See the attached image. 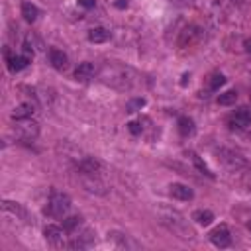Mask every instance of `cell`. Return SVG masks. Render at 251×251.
Instances as JSON below:
<instances>
[{
  "mask_svg": "<svg viewBox=\"0 0 251 251\" xmlns=\"http://www.w3.org/2000/svg\"><path fill=\"white\" fill-rule=\"evenodd\" d=\"M112 235V239H116V243H118V247H137V243L135 241H131L127 235H124V233H118V231H114V233H110Z\"/></svg>",
  "mask_w": 251,
  "mask_h": 251,
  "instance_id": "44dd1931",
  "label": "cell"
},
{
  "mask_svg": "<svg viewBox=\"0 0 251 251\" xmlns=\"http://www.w3.org/2000/svg\"><path fill=\"white\" fill-rule=\"evenodd\" d=\"M76 169L82 173V175H88V176H96L100 171H102V163L96 159V157H84L78 161Z\"/></svg>",
  "mask_w": 251,
  "mask_h": 251,
  "instance_id": "ba28073f",
  "label": "cell"
},
{
  "mask_svg": "<svg viewBox=\"0 0 251 251\" xmlns=\"http://www.w3.org/2000/svg\"><path fill=\"white\" fill-rule=\"evenodd\" d=\"M143 106H145V100H143V98H133V100L127 102L126 110H127V112H137V110H141Z\"/></svg>",
  "mask_w": 251,
  "mask_h": 251,
  "instance_id": "d4e9b609",
  "label": "cell"
},
{
  "mask_svg": "<svg viewBox=\"0 0 251 251\" xmlns=\"http://www.w3.org/2000/svg\"><path fill=\"white\" fill-rule=\"evenodd\" d=\"M194 122H192V118H188V116H182V118H178V133L182 135V137H190L192 133H194Z\"/></svg>",
  "mask_w": 251,
  "mask_h": 251,
  "instance_id": "9a60e30c",
  "label": "cell"
},
{
  "mask_svg": "<svg viewBox=\"0 0 251 251\" xmlns=\"http://www.w3.org/2000/svg\"><path fill=\"white\" fill-rule=\"evenodd\" d=\"M202 37V31L196 27V25H188L182 33H180V39H178V45L180 47H186V45H194L198 39Z\"/></svg>",
  "mask_w": 251,
  "mask_h": 251,
  "instance_id": "9c48e42d",
  "label": "cell"
},
{
  "mask_svg": "<svg viewBox=\"0 0 251 251\" xmlns=\"http://www.w3.org/2000/svg\"><path fill=\"white\" fill-rule=\"evenodd\" d=\"M29 57H25V55H14V57H8V69L12 71V73H18V71H22V69H25L27 65H29Z\"/></svg>",
  "mask_w": 251,
  "mask_h": 251,
  "instance_id": "5bb4252c",
  "label": "cell"
},
{
  "mask_svg": "<svg viewBox=\"0 0 251 251\" xmlns=\"http://www.w3.org/2000/svg\"><path fill=\"white\" fill-rule=\"evenodd\" d=\"M76 2H78V6H82V8H92L96 0H76Z\"/></svg>",
  "mask_w": 251,
  "mask_h": 251,
  "instance_id": "4316f807",
  "label": "cell"
},
{
  "mask_svg": "<svg viewBox=\"0 0 251 251\" xmlns=\"http://www.w3.org/2000/svg\"><path fill=\"white\" fill-rule=\"evenodd\" d=\"M108 39H110V31L104 27H94L88 31V41H92V43H104Z\"/></svg>",
  "mask_w": 251,
  "mask_h": 251,
  "instance_id": "e0dca14e",
  "label": "cell"
},
{
  "mask_svg": "<svg viewBox=\"0 0 251 251\" xmlns=\"http://www.w3.org/2000/svg\"><path fill=\"white\" fill-rule=\"evenodd\" d=\"M33 114H35V104H31V102H22V104H18V106L14 108L12 120H16V122L27 120V118H31Z\"/></svg>",
  "mask_w": 251,
  "mask_h": 251,
  "instance_id": "8fae6325",
  "label": "cell"
},
{
  "mask_svg": "<svg viewBox=\"0 0 251 251\" xmlns=\"http://www.w3.org/2000/svg\"><path fill=\"white\" fill-rule=\"evenodd\" d=\"M39 133V124L37 122H31L29 118L27 120H20V124L16 126V137L22 139V141H33Z\"/></svg>",
  "mask_w": 251,
  "mask_h": 251,
  "instance_id": "3957f363",
  "label": "cell"
},
{
  "mask_svg": "<svg viewBox=\"0 0 251 251\" xmlns=\"http://www.w3.org/2000/svg\"><path fill=\"white\" fill-rule=\"evenodd\" d=\"M49 61H51V65L57 69V71H65L67 69V63H69V59H67V55L61 51V49H49Z\"/></svg>",
  "mask_w": 251,
  "mask_h": 251,
  "instance_id": "4fadbf2b",
  "label": "cell"
},
{
  "mask_svg": "<svg viewBox=\"0 0 251 251\" xmlns=\"http://www.w3.org/2000/svg\"><path fill=\"white\" fill-rule=\"evenodd\" d=\"M224 82H226L224 75H222V73H214V75H210L208 86H210V90H218L220 86H224Z\"/></svg>",
  "mask_w": 251,
  "mask_h": 251,
  "instance_id": "603a6c76",
  "label": "cell"
},
{
  "mask_svg": "<svg viewBox=\"0 0 251 251\" xmlns=\"http://www.w3.org/2000/svg\"><path fill=\"white\" fill-rule=\"evenodd\" d=\"M247 229H249V231H251V220H249V222H247Z\"/></svg>",
  "mask_w": 251,
  "mask_h": 251,
  "instance_id": "f1b7e54d",
  "label": "cell"
},
{
  "mask_svg": "<svg viewBox=\"0 0 251 251\" xmlns=\"http://www.w3.org/2000/svg\"><path fill=\"white\" fill-rule=\"evenodd\" d=\"M210 241L216 245V247H227L231 243V235H229V229L226 224H220L218 227H214L210 231Z\"/></svg>",
  "mask_w": 251,
  "mask_h": 251,
  "instance_id": "52a82bcc",
  "label": "cell"
},
{
  "mask_svg": "<svg viewBox=\"0 0 251 251\" xmlns=\"http://www.w3.org/2000/svg\"><path fill=\"white\" fill-rule=\"evenodd\" d=\"M188 157H190L192 165H194V167H196V169H198L202 175H206L208 178H214V173L208 169V165H206V163H204V161H202V159H200V157H198L194 151H188Z\"/></svg>",
  "mask_w": 251,
  "mask_h": 251,
  "instance_id": "ac0fdd59",
  "label": "cell"
},
{
  "mask_svg": "<svg viewBox=\"0 0 251 251\" xmlns=\"http://www.w3.org/2000/svg\"><path fill=\"white\" fill-rule=\"evenodd\" d=\"M80 226V216H71V218H67V220H63V229L65 231H75L76 227Z\"/></svg>",
  "mask_w": 251,
  "mask_h": 251,
  "instance_id": "cb8c5ba5",
  "label": "cell"
},
{
  "mask_svg": "<svg viewBox=\"0 0 251 251\" xmlns=\"http://www.w3.org/2000/svg\"><path fill=\"white\" fill-rule=\"evenodd\" d=\"M43 237H45L47 243L59 247V245L65 243V229L59 227V226H55V224H49V226L43 227Z\"/></svg>",
  "mask_w": 251,
  "mask_h": 251,
  "instance_id": "8992f818",
  "label": "cell"
},
{
  "mask_svg": "<svg viewBox=\"0 0 251 251\" xmlns=\"http://www.w3.org/2000/svg\"><path fill=\"white\" fill-rule=\"evenodd\" d=\"M216 155H218V161L224 163V165L229 167V169H241V167H245V163H247L239 153H235V151H231V149H226V147L218 149Z\"/></svg>",
  "mask_w": 251,
  "mask_h": 251,
  "instance_id": "277c9868",
  "label": "cell"
},
{
  "mask_svg": "<svg viewBox=\"0 0 251 251\" xmlns=\"http://www.w3.org/2000/svg\"><path fill=\"white\" fill-rule=\"evenodd\" d=\"M94 73H96V69H94L92 63H80V65L75 69V78H76L78 82H88V80L94 76Z\"/></svg>",
  "mask_w": 251,
  "mask_h": 251,
  "instance_id": "7c38bea8",
  "label": "cell"
},
{
  "mask_svg": "<svg viewBox=\"0 0 251 251\" xmlns=\"http://www.w3.org/2000/svg\"><path fill=\"white\" fill-rule=\"evenodd\" d=\"M235 100H237V92L235 90H227V92L218 96V104L220 106H231V104H235Z\"/></svg>",
  "mask_w": 251,
  "mask_h": 251,
  "instance_id": "7402d4cb",
  "label": "cell"
},
{
  "mask_svg": "<svg viewBox=\"0 0 251 251\" xmlns=\"http://www.w3.org/2000/svg\"><path fill=\"white\" fill-rule=\"evenodd\" d=\"M251 124V110L249 108H237L229 116V127L231 129H245Z\"/></svg>",
  "mask_w": 251,
  "mask_h": 251,
  "instance_id": "5b68a950",
  "label": "cell"
},
{
  "mask_svg": "<svg viewBox=\"0 0 251 251\" xmlns=\"http://www.w3.org/2000/svg\"><path fill=\"white\" fill-rule=\"evenodd\" d=\"M192 220H194L196 224H200V226H210V224L214 222V214H212L210 210H196V212L192 214Z\"/></svg>",
  "mask_w": 251,
  "mask_h": 251,
  "instance_id": "d6986e66",
  "label": "cell"
},
{
  "mask_svg": "<svg viewBox=\"0 0 251 251\" xmlns=\"http://www.w3.org/2000/svg\"><path fill=\"white\" fill-rule=\"evenodd\" d=\"M71 208V198L69 194L65 192H59V190H51L49 198H47V204L43 208V214L49 216V218H63Z\"/></svg>",
  "mask_w": 251,
  "mask_h": 251,
  "instance_id": "7a4b0ae2",
  "label": "cell"
},
{
  "mask_svg": "<svg viewBox=\"0 0 251 251\" xmlns=\"http://www.w3.org/2000/svg\"><path fill=\"white\" fill-rule=\"evenodd\" d=\"M159 216H161V224H163L169 231L176 233V235L182 237V239H192V237H194V231L190 229L188 222H186V220L182 218V214H178L176 210L163 208V210H159Z\"/></svg>",
  "mask_w": 251,
  "mask_h": 251,
  "instance_id": "6da1fadb",
  "label": "cell"
},
{
  "mask_svg": "<svg viewBox=\"0 0 251 251\" xmlns=\"http://www.w3.org/2000/svg\"><path fill=\"white\" fill-rule=\"evenodd\" d=\"M169 192H171V196L173 198H176V200H192L194 198V192H192V188L190 186H186V184H180V182H175V184H171L169 186Z\"/></svg>",
  "mask_w": 251,
  "mask_h": 251,
  "instance_id": "30bf717a",
  "label": "cell"
},
{
  "mask_svg": "<svg viewBox=\"0 0 251 251\" xmlns=\"http://www.w3.org/2000/svg\"><path fill=\"white\" fill-rule=\"evenodd\" d=\"M127 127H129V131H131V133H135V135H137V133H141V126H139V122H129V124H127Z\"/></svg>",
  "mask_w": 251,
  "mask_h": 251,
  "instance_id": "484cf974",
  "label": "cell"
},
{
  "mask_svg": "<svg viewBox=\"0 0 251 251\" xmlns=\"http://www.w3.org/2000/svg\"><path fill=\"white\" fill-rule=\"evenodd\" d=\"M22 16H24L27 22H35L37 16H39V10H37V6H33L31 2H24V4H22Z\"/></svg>",
  "mask_w": 251,
  "mask_h": 251,
  "instance_id": "ffe728a7",
  "label": "cell"
},
{
  "mask_svg": "<svg viewBox=\"0 0 251 251\" xmlns=\"http://www.w3.org/2000/svg\"><path fill=\"white\" fill-rule=\"evenodd\" d=\"M2 210H4V212H10V214H14V216H20L22 220H27V212H25L18 202L4 200V202H2Z\"/></svg>",
  "mask_w": 251,
  "mask_h": 251,
  "instance_id": "2e32d148",
  "label": "cell"
},
{
  "mask_svg": "<svg viewBox=\"0 0 251 251\" xmlns=\"http://www.w3.org/2000/svg\"><path fill=\"white\" fill-rule=\"evenodd\" d=\"M243 45H245V51L251 55V39H245V41H243Z\"/></svg>",
  "mask_w": 251,
  "mask_h": 251,
  "instance_id": "83f0119b",
  "label": "cell"
}]
</instances>
